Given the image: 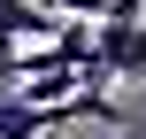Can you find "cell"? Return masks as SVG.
I'll return each mask as SVG.
<instances>
[{"label": "cell", "instance_id": "obj_1", "mask_svg": "<svg viewBox=\"0 0 146 139\" xmlns=\"http://www.w3.org/2000/svg\"><path fill=\"white\" fill-rule=\"evenodd\" d=\"M85 85H108V77H146V8L139 15H100V39L92 54L77 62Z\"/></svg>", "mask_w": 146, "mask_h": 139}, {"label": "cell", "instance_id": "obj_2", "mask_svg": "<svg viewBox=\"0 0 146 139\" xmlns=\"http://www.w3.org/2000/svg\"><path fill=\"white\" fill-rule=\"evenodd\" d=\"M62 15L46 0H0V39H54Z\"/></svg>", "mask_w": 146, "mask_h": 139}, {"label": "cell", "instance_id": "obj_3", "mask_svg": "<svg viewBox=\"0 0 146 139\" xmlns=\"http://www.w3.org/2000/svg\"><path fill=\"white\" fill-rule=\"evenodd\" d=\"M54 108H31V101H15V93H0V139H54Z\"/></svg>", "mask_w": 146, "mask_h": 139}, {"label": "cell", "instance_id": "obj_4", "mask_svg": "<svg viewBox=\"0 0 146 139\" xmlns=\"http://www.w3.org/2000/svg\"><path fill=\"white\" fill-rule=\"evenodd\" d=\"M46 8H54V15H85V23L108 15V0H46Z\"/></svg>", "mask_w": 146, "mask_h": 139}]
</instances>
